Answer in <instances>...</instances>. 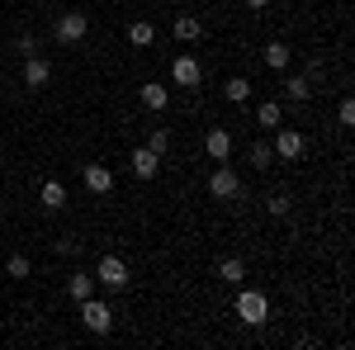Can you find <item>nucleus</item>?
Returning <instances> with one entry per match:
<instances>
[{"instance_id": "f257e3e1", "label": "nucleus", "mask_w": 355, "mask_h": 350, "mask_svg": "<svg viewBox=\"0 0 355 350\" xmlns=\"http://www.w3.org/2000/svg\"><path fill=\"white\" fill-rule=\"evenodd\" d=\"M85 33H90V19H85L81 10H67V15H57V24H53V38L62 43V48H71V43H81Z\"/></svg>"}, {"instance_id": "f03ea898", "label": "nucleus", "mask_w": 355, "mask_h": 350, "mask_svg": "<svg viewBox=\"0 0 355 350\" xmlns=\"http://www.w3.org/2000/svg\"><path fill=\"white\" fill-rule=\"evenodd\" d=\"M81 322H85V331H95V336H110V326H114L110 303H100L95 294L81 298Z\"/></svg>"}, {"instance_id": "7ed1b4c3", "label": "nucleus", "mask_w": 355, "mask_h": 350, "mask_svg": "<svg viewBox=\"0 0 355 350\" xmlns=\"http://www.w3.org/2000/svg\"><path fill=\"white\" fill-rule=\"evenodd\" d=\"M237 317H242L246 326H261L266 317H270V303H266V294H261V289H242V294H237Z\"/></svg>"}, {"instance_id": "20e7f679", "label": "nucleus", "mask_w": 355, "mask_h": 350, "mask_svg": "<svg viewBox=\"0 0 355 350\" xmlns=\"http://www.w3.org/2000/svg\"><path fill=\"white\" fill-rule=\"evenodd\" d=\"M209 194H214V199H237V194H242V175H237L232 166L214 161V175H209Z\"/></svg>"}, {"instance_id": "39448f33", "label": "nucleus", "mask_w": 355, "mask_h": 350, "mask_svg": "<svg viewBox=\"0 0 355 350\" xmlns=\"http://www.w3.org/2000/svg\"><path fill=\"white\" fill-rule=\"evenodd\" d=\"M171 81L180 85V90H194V85L204 81V67H199V57L180 53V57H175V62H171Z\"/></svg>"}, {"instance_id": "423d86ee", "label": "nucleus", "mask_w": 355, "mask_h": 350, "mask_svg": "<svg viewBox=\"0 0 355 350\" xmlns=\"http://www.w3.org/2000/svg\"><path fill=\"white\" fill-rule=\"evenodd\" d=\"M303 147H308V142H303L299 128H284V123L275 128V157H284V161H299Z\"/></svg>"}, {"instance_id": "0eeeda50", "label": "nucleus", "mask_w": 355, "mask_h": 350, "mask_svg": "<svg viewBox=\"0 0 355 350\" xmlns=\"http://www.w3.org/2000/svg\"><path fill=\"white\" fill-rule=\"evenodd\" d=\"M105 289H128V261L119 256H100V274H95Z\"/></svg>"}, {"instance_id": "6e6552de", "label": "nucleus", "mask_w": 355, "mask_h": 350, "mask_svg": "<svg viewBox=\"0 0 355 350\" xmlns=\"http://www.w3.org/2000/svg\"><path fill=\"white\" fill-rule=\"evenodd\" d=\"M53 81V62H48V57H24V85L28 90H43V85Z\"/></svg>"}, {"instance_id": "1a4fd4ad", "label": "nucleus", "mask_w": 355, "mask_h": 350, "mask_svg": "<svg viewBox=\"0 0 355 350\" xmlns=\"http://www.w3.org/2000/svg\"><path fill=\"white\" fill-rule=\"evenodd\" d=\"M204 152H209L214 161H227V157H232V133H227V128H209V133H204Z\"/></svg>"}, {"instance_id": "9d476101", "label": "nucleus", "mask_w": 355, "mask_h": 350, "mask_svg": "<svg viewBox=\"0 0 355 350\" xmlns=\"http://www.w3.org/2000/svg\"><path fill=\"white\" fill-rule=\"evenodd\" d=\"M81 180H85L90 194H110V189H114V170H110V166H85Z\"/></svg>"}, {"instance_id": "9b49d317", "label": "nucleus", "mask_w": 355, "mask_h": 350, "mask_svg": "<svg viewBox=\"0 0 355 350\" xmlns=\"http://www.w3.org/2000/svg\"><path fill=\"white\" fill-rule=\"evenodd\" d=\"M157 170H162V157H157L152 147H137V152H133V175H137V180H152Z\"/></svg>"}, {"instance_id": "f8f14e48", "label": "nucleus", "mask_w": 355, "mask_h": 350, "mask_svg": "<svg viewBox=\"0 0 355 350\" xmlns=\"http://www.w3.org/2000/svg\"><path fill=\"white\" fill-rule=\"evenodd\" d=\"M137 100H142V109H152V114H162V109L171 105V90H166V85H157V81H147L142 90H137Z\"/></svg>"}, {"instance_id": "ddd939ff", "label": "nucleus", "mask_w": 355, "mask_h": 350, "mask_svg": "<svg viewBox=\"0 0 355 350\" xmlns=\"http://www.w3.org/2000/svg\"><path fill=\"white\" fill-rule=\"evenodd\" d=\"M38 199H43V209H48V213H57V209H67V185H62V180H43Z\"/></svg>"}, {"instance_id": "4468645a", "label": "nucleus", "mask_w": 355, "mask_h": 350, "mask_svg": "<svg viewBox=\"0 0 355 350\" xmlns=\"http://www.w3.org/2000/svg\"><path fill=\"white\" fill-rule=\"evenodd\" d=\"M256 123H261V128H279V123H284V100H266V105L256 109Z\"/></svg>"}, {"instance_id": "2eb2a0df", "label": "nucleus", "mask_w": 355, "mask_h": 350, "mask_svg": "<svg viewBox=\"0 0 355 350\" xmlns=\"http://www.w3.org/2000/svg\"><path fill=\"white\" fill-rule=\"evenodd\" d=\"M261 57H266V67H270V71H289V57H294V53H289V43H279V38H275V43H266V53H261Z\"/></svg>"}, {"instance_id": "dca6fc26", "label": "nucleus", "mask_w": 355, "mask_h": 350, "mask_svg": "<svg viewBox=\"0 0 355 350\" xmlns=\"http://www.w3.org/2000/svg\"><path fill=\"white\" fill-rule=\"evenodd\" d=\"M67 294L76 298V303H81V298H90V294H95V274H85V270H76V274L67 279Z\"/></svg>"}, {"instance_id": "f3484780", "label": "nucleus", "mask_w": 355, "mask_h": 350, "mask_svg": "<svg viewBox=\"0 0 355 350\" xmlns=\"http://www.w3.org/2000/svg\"><path fill=\"white\" fill-rule=\"evenodd\" d=\"M308 95H313V81H308V76H289V81H284V100H289V105H303Z\"/></svg>"}, {"instance_id": "a211bd4d", "label": "nucleus", "mask_w": 355, "mask_h": 350, "mask_svg": "<svg viewBox=\"0 0 355 350\" xmlns=\"http://www.w3.org/2000/svg\"><path fill=\"white\" fill-rule=\"evenodd\" d=\"M152 38H157V28L147 24V19H133V24H128V43H133V48H152Z\"/></svg>"}, {"instance_id": "6ab92c4d", "label": "nucleus", "mask_w": 355, "mask_h": 350, "mask_svg": "<svg viewBox=\"0 0 355 350\" xmlns=\"http://www.w3.org/2000/svg\"><path fill=\"white\" fill-rule=\"evenodd\" d=\"M199 33H204V24H199L194 15H175V38H180V43H194Z\"/></svg>"}, {"instance_id": "aec40b11", "label": "nucleus", "mask_w": 355, "mask_h": 350, "mask_svg": "<svg viewBox=\"0 0 355 350\" xmlns=\"http://www.w3.org/2000/svg\"><path fill=\"white\" fill-rule=\"evenodd\" d=\"M218 279H227V284H242V279H246V261H242V256H227V261L218 265Z\"/></svg>"}, {"instance_id": "412c9836", "label": "nucleus", "mask_w": 355, "mask_h": 350, "mask_svg": "<svg viewBox=\"0 0 355 350\" xmlns=\"http://www.w3.org/2000/svg\"><path fill=\"white\" fill-rule=\"evenodd\" d=\"M223 95H227L232 105H246V100H251V81H246V76H232V81L223 85Z\"/></svg>"}, {"instance_id": "4be33fe9", "label": "nucleus", "mask_w": 355, "mask_h": 350, "mask_svg": "<svg viewBox=\"0 0 355 350\" xmlns=\"http://www.w3.org/2000/svg\"><path fill=\"white\" fill-rule=\"evenodd\" d=\"M270 161H275V147H270V142H251V166H261V170H266Z\"/></svg>"}, {"instance_id": "5701e85b", "label": "nucleus", "mask_w": 355, "mask_h": 350, "mask_svg": "<svg viewBox=\"0 0 355 350\" xmlns=\"http://www.w3.org/2000/svg\"><path fill=\"white\" fill-rule=\"evenodd\" d=\"M147 147H152L157 157H166V152H171V133H166V128H152V133H147Z\"/></svg>"}, {"instance_id": "b1692460", "label": "nucleus", "mask_w": 355, "mask_h": 350, "mask_svg": "<svg viewBox=\"0 0 355 350\" xmlns=\"http://www.w3.org/2000/svg\"><path fill=\"white\" fill-rule=\"evenodd\" d=\"M10 53H19V57H33V53H38V38H33V33H19V38L10 43Z\"/></svg>"}, {"instance_id": "393cba45", "label": "nucleus", "mask_w": 355, "mask_h": 350, "mask_svg": "<svg viewBox=\"0 0 355 350\" xmlns=\"http://www.w3.org/2000/svg\"><path fill=\"white\" fill-rule=\"evenodd\" d=\"M266 209H270V218H289V194H270Z\"/></svg>"}, {"instance_id": "a878e982", "label": "nucleus", "mask_w": 355, "mask_h": 350, "mask_svg": "<svg viewBox=\"0 0 355 350\" xmlns=\"http://www.w3.org/2000/svg\"><path fill=\"white\" fill-rule=\"evenodd\" d=\"M10 274H15V279H28V256H10Z\"/></svg>"}, {"instance_id": "bb28decb", "label": "nucleus", "mask_w": 355, "mask_h": 350, "mask_svg": "<svg viewBox=\"0 0 355 350\" xmlns=\"http://www.w3.org/2000/svg\"><path fill=\"white\" fill-rule=\"evenodd\" d=\"M336 119H341V128H351V123H355V105H351V100H341V109H336Z\"/></svg>"}, {"instance_id": "cd10ccee", "label": "nucleus", "mask_w": 355, "mask_h": 350, "mask_svg": "<svg viewBox=\"0 0 355 350\" xmlns=\"http://www.w3.org/2000/svg\"><path fill=\"white\" fill-rule=\"evenodd\" d=\"M53 251H57V256H76V242H71V237H62V242H53Z\"/></svg>"}, {"instance_id": "c85d7f7f", "label": "nucleus", "mask_w": 355, "mask_h": 350, "mask_svg": "<svg viewBox=\"0 0 355 350\" xmlns=\"http://www.w3.org/2000/svg\"><path fill=\"white\" fill-rule=\"evenodd\" d=\"M266 5H270V0H246V10H266Z\"/></svg>"}, {"instance_id": "c756f323", "label": "nucleus", "mask_w": 355, "mask_h": 350, "mask_svg": "<svg viewBox=\"0 0 355 350\" xmlns=\"http://www.w3.org/2000/svg\"><path fill=\"white\" fill-rule=\"evenodd\" d=\"M0 170H5V157H0Z\"/></svg>"}]
</instances>
